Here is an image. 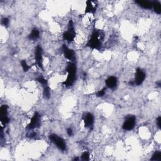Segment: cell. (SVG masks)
<instances>
[{"label": "cell", "mask_w": 161, "mask_h": 161, "mask_svg": "<svg viewBox=\"0 0 161 161\" xmlns=\"http://www.w3.org/2000/svg\"><path fill=\"white\" fill-rule=\"evenodd\" d=\"M66 72L67 73V78L62 84L65 86H71L74 83L75 79H76V73L77 68L76 65L73 62H70L67 66Z\"/></svg>", "instance_id": "cell-1"}, {"label": "cell", "mask_w": 161, "mask_h": 161, "mask_svg": "<svg viewBox=\"0 0 161 161\" xmlns=\"http://www.w3.org/2000/svg\"><path fill=\"white\" fill-rule=\"evenodd\" d=\"M103 35L102 32L95 30L92 33L88 42V46L92 49L99 50L102 47Z\"/></svg>", "instance_id": "cell-2"}, {"label": "cell", "mask_w": 161, "mask_h": 161, "mask_svg": "<svg viewBox=\"0 0 161 161\" xmlns=\"http://www.w3.org/2000/svg\"><path fill=\"white\" fill-rule=\"evenodd\" d=\"M75 38V32L74 27V24L72 20H70L68 25L67 30L63 34V38L68 42H73Z\"/></svg>", "instance_id": "cell-3"}, {"label": "cell", "mask_w": 161, "mask_h": 161, "mask_svg": "<svg viewBox=\"0 0 161 161\" xmlns=\"http://www.w3.org/2000/svg\"><path fill=\"white\" fill-rule=\"evenodd\" d=\"M49 139L55 145H56L57 147L62 150H65L66 149V144L65 141L61 137H59V136L55 134H52L49 136Z\"/></svg>", "instance_id": "cell-4"}, {"label": "cell", "mask_w": 161, "mask_h": 161, "mask_svg": "<svg viewBox=\"0 0 161 161\" xmlns=\"http://www.w3.org/2000/svg\"><path fill=\"white\" fill-rule=\"evenodd\" d=\"M40 121H41V117L40 114L38 112H35L30 120V122L27 125V128L30 130L38 128L40 125Z\"/></svg>", "instance_id": "cell-5"}, {"label": "cell", "mask_w": 161, "mask_h": 161, "mask_svg": "<svg viewBox=\"0 0 161 161\" xmlns=\"http://www.w3.org/2000/svg\"><path fill=\"white\" fill-rule=\"evenodd\" d=\"M136 124V118L133 115H130L126 118L123 124L122 128L123 130L130 131L133 129Z\"/></svg>", "instance_id": "cell-6"}, {"label": "cell", "mask_w": 161, "mask_h": 161, "mask_svg": "<svg viewBox=\"0 0 161 161\" xmlns=\"http://www.w3.org/2000/svg\"><path fill=\"white\" fill-rule=\"evenodd\" d=\"M35 59L38 67L43 70V49L39 45H37L35 50Z\"/></svg>", "instance_id": "cell-7"}, {"label": "cell", "mask_w": 161, "mask_h": 161, "mask_svg": "<svg viewBox=\"0 0 161 161\" xmlns=\"http://www.w3.org/2000/svg\"><path fill=\"white\" fill-rule=\"evenodd\" d=\"M145 73L142 69L140 68H137L136 69V73H135V80L134 82L133 83V84L139 86L142 84L144 80L145 79Z\"/></svg>", "instance_id": "cell-8"}, {"label": "cell", "mask_w": 161, "mask_h": 161, "mask_svg": "<svg viewBox=\"0 0 161 161\" xmlns=\"http://www.w3.org/2000/svg\"><path fill=\"white\" fill-rule=\"evenodd\" d=\"M62 49L64 57L70 61V62H74L75 59V54L74 50L68 48L65 45H63Z\"/></svg>", "instance_id": "cell-9"}, {"label": "cell", "mask_w": 161, "mask_h": 161, "mask_svg": "<svg viewBox=\"0 0 161 161\" xmlns=\"http://www.w3.org/2000/svg\"><path fill=\"white\" fill-rule=\"evenodd\" d=\"M83 122L84 123L85 127L91 129L93 127L94 122V118L93 115L90 113H86L83 116Z\"/></svg>", "instance_id": "cell-10"}, {"label": "cell", "mask_w": 161, "mask_h": 161, "mask_svg": "<svg viewBox=\"0 0 161 161\" xmlns=\"http://www.w3.org/2000/svg\"><path fill=\"white\" fill-rule=\"evenodd\" d=\"M105 83L106 85H107V88L112 89H114L117 86L118 79L115 76H110L106 80Z\"/></svg>", "instance_id": "cell-11"}, {"label": "cell", "mask_w": 161, "mask_h": 161, "mask_svg": "<svg viewBox=\"0 0 161 161\" xmlns=\"http://www.w3.org/2000/svg\"><path fill=\"white\" fill-rule=\"evenodd\" d=\"M95 2L91 1H87L86 5L85 8V13H91L94 14L96 11V5Z\"/></svg>", "instance_id": "cell-12"}, {"label": "cell", "mask_w": 161, "mask_h": 161, "mask_svg": "<svg viewBox=\"0 0 161 161\" xmlns=\"http://www.w3.org/2000/svg\"><path fill=\"white\" fill-rule=\"evenodd\" d=\"M135 3H137L139 7L144 9H151L152 7V1H136Z\"/></svg>", "instance_id": "cell-13"}, {"label": "cell", "mask_w": 161, "mask_h": 161, "mask_svg": "<svg viewBox=\"0 0 161 161\" xmlns=\"http://www.w3.org/2000/svg\"><path fill=\"white\" fill-rule=\"evenodd\" d=\"M39 37H40V32H39L37 28H33L32 30L31 33L28 35V38L30 40H35L38 39L39 38Z\"/></svg>", "instance_id": "cell-14"}, {"label": "cell", "mask_w": 161, "mask_h": 161, "mask_svg": "<svg viewBox=\"0 0 161 161\" xmlns=\"http://www.w3.org/2000/svg\"><path fill=\"white\" fill-rule=\"evenodd\" d=\"M154 11L157 14H160L161 13V5L158 1H152V7Z\"/></svg>", "instance_id": "cell-15"}, {"label": "cell", "mask_w": 161, "mask_h": 161, "mask_svg": "<svg viewBox=\"0 0 161 161\" xmlns=\"http://www.w3.org/2000/svg\"><path fill=\"white\" fill-rule=\"evenodd\" d=\"M43 95L45 99H49L50 97V89L48 86H44Z\"/></svg>", "instance_id": "cell-16"}, {"label": "cell", "mask_w": 161, "mask_h": 161, "mask_svg": "<svg viewBox=\"0 0 161 161\" xmlns=\"http://www.w3.org/2000/svg\"><path fill=\"white\" fill-rule=\"evenodd\" d=\"M8 116V107L7 105H3L0 108V118Z\"/></svg>", "instance_id": "cell-17"}, {"label": "cell", "mask_w": 161, "mask_h": 161, "mask_svg": "<svg viewBox=\"0 0 161 161\" xmlns=\"http://www.w3.org/2000/svg\"><path fill=\"white\" fill-rule=\"evenodd\" d=\"M21 65H22V67L23 70L24 72H28L29 69L31 68V66H30V65H28L27 64V62L25 60H22L21 61Z\"/></svg>", "instance_id": "cell-18"}, {"label": "cell", "mask_w": 161, "mask_h": 161, "mask_svg": "<svg viewBox=\"0 0 161 161\" xmlns=\"http://www.w3.org/2000/svg\"><path fill=\"white\" fill-rule=\"evenodd\" d=\"M151 160H161V152H159V151H157V152H155L153 154L152 157L151 158Z\"/></svg>", "instance_id": "cell-19"}, {"label": "cell", "mask_w": 161, "mask_h": 161, "mask_svg": "<svg viewBox=\"0 0 161 161\" xmlns=\"http://www.w3.org/2000/svg\"><path fill=\"white\" fill-rule=\"evenodd\" d=\"M36 80L37 82H38L39 83L42 84L44 86H47L48 84V81L47 79H45L44 77L42 76H39L37 78H36Z\"/></svg>", "instance_id": "cell-20"}, {"label": "cell", "mask_w": 161, "mask_h": 161, "mask_svg": "<svg viewBox=\"0 0 161 161\" xmlns=\"http://www.w3.org/2000/svg\"><path fill=\"white\" fill-rule=\"evenodd\" d=\"M81 159L83 160H89V154L88 152H84L81 155Z\"/></svg>", "instance_id": "cell-21"}, {"label": "cell", "mask_w": 161, "mask_h": 161, "mask_svg": "<svg viewBox=\"0 0 161 161\" xmlns=\"http://www.w3.org/2000/svg\"><path fill=\"white\" fill-rule=\"evenodd\" d=\"M105 91H106V88H103L102 90L99 91L96 93V96L103 97V96L105 94Z\"/></svg>", "instance_id": "cell-22"}, {"label": "cell", "mask_w": 161, "mask_h": 161, "mask_svg": "<svg viewBox=\"0 0 161 161\" xmlns=\"http://www.w3.org/2000/svg\"><path fill=\"white\" fill-rule=\"evenodd\" d=\"M9 19L7 18H4L3 20H2V21H1V23L2 25H3L4 27H7L8 26V25H9Z\"/></svg>", "instance_id": "cell-23"}, {"label": "cell", "mask_w": 161, "mask_h": 161, "mask_svg": "<svg viewBox=\"0 0 161 161\" xmlns=\"http://www.w3.org/2000/svg\"><path fill=\"white\" fill-rule=\"evenodd\" d=\"M67 133L68 134L69 136H72L73 135V129L70 128H69L67 130Z\"/></svg>", "instance_id": "cell-24"}, {"label": "cell", "mask_w": 161, "mask_h": 161, "mask_svg": "<svg viewBox=\"0 0 161 161\" xmlns=\"http://www.w3.org/2000/svg\"><path fill=\"white\" fill-rule=\"evenodd\" d=\"M157 124L158 127L159 128H160V125H161V117H159L157 119Z\"/></svg>", "instance_id": "cell-25"}]
</instances>
